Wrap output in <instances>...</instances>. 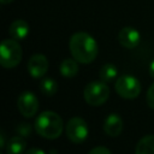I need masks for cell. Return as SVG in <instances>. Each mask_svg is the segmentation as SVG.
<instances>
[{"label": "cell", "instance_id": "obj_1", "mask_svg": "<svg viewBox=\"0 0 154 154\" xmlns=\"http://www.w3.org/2000/svg\"><path fill=\"white\" fill-rule=\"evenodd\" d=\"M70 52L78 63L90 64L97 55V43L95 38L88 32H75L69 42Z\"/></svg>", "mask_w": 154, "mask_h": 154}, {"label": "cell", "instance_id": "obj_2", "mask_svg": "<svg viewBox=\"0 0 154 154\" xmlns=\"http://www.w3.org/2000/svg\"><path fill=\"white\" fill-rule=\"evenodd\" d=\"M35 131L43 138L55 140L58 138L64 129L61 117L53 111H45L35 119Z\"/></svg>", "mask_w": 154, "mask_h": 154}, {"label": "cell", "instance_id": "obj_3", "mask_svg": "<svg viewBox=\"0 0 154 154\" xmlns=\"http://www.w3.org/2000/svg\"><path fill=\"white\" fill-rule=\"evenodd\" d=\"M23 57L22 47L14 38H6L0 46V64L5 69L16 67Z\"/></svg>", "mask_w": 154, "mask_h": 154}, {"label": "cell", "instance_id": "obj_4", "mask_svg": "<svg viewBox=\"0 0 154 154\" xmlns=\"http://www.w3.org/2000/svg\"><path fill=\"white\" fill-rule=\"evenodd\" d=\"M109 96V89L105 82H90L83 90V97L90 106H101L107 101Z\"/></svg>", "mask_w": 154, "mask_h": 154}, {"label": "cell", "instance_id": "obj_5", "mask_svg": "<svg viewBox=\"0 0 154 154\" xmlns=\"http://www.w3.org/2000/svg\"><path fill=\"white\" fill-rule=\"evenodd\" d=\"M117 94L123 99H136L141 93L140 81L131 75H123L117 78L116 87Z\"/></svg>", "mask_w": 154, "mask_h": 154}, {"label": "cell", "instance_id": "obj_6", "mask_svg": "<svg viewBox=\"0 0 154 154\" xmlns=\"http://www.w3.org/2000/svg\"><path fill=\"white\" fill-rule=\"evenodd\" d=\"M65 132H66L67 138L71 142H73L76 144L82 143L87 140L88 134H89L88 124L84 119H82L79 117H73L67 122V124L65 126Z\"/></svg>", "mask_w": 154, "mask_h": 154}, {"label": "cell", "instance_id": "obj_7", "mask_svg": "<svg viewBox=\"0 0 154 154\" xmlns=\"http://www.w3.org/2000/svg\"><path fill=\"white\" fill-rule=\"evenodd\" d=\"M17 107H18V111L22 113V116L26 118H31L37 113L38 100L35 96V94L30 91H24L18 96Z\"/></svg>", "mask_w": 154, "mask_h": 154}, {"label": "cell", "instance_id": "obj_8", "mask_svg": "<svg viewBox=\"0 0 154 154\" xmlns=\"http://www.w3.org/2000/svg\"><path fill=\"white\" fill-rule=\"evenodd\" d=\"M48 70V59L43 54H34L28 61V71L34 78H41Z\"/></svg>", "mask_w": 154, "mask_h": 154}, {"label": "cell", "instance_id": "obj_9", "mask_svg": "<svg viewBox=\"0 0 154 154\" xmlns=\"http://www.w3.org/2000/svg\"><path fill=\"white\" fill-rule=\"evenodd\" d=\"M140 40H141L140 32L132 26H125L118 34L119 43L128 49H132V48L137 47L140 43Z\"/></svg>", "mask_w": 154, "mask_h": 154}, {"label": "cell", "instance_id": "obj_10", "mask_svg": "<svg viewBox=\"0 0 154 154\" xmlns=\"http://www.w3.org/2000/svg\"><path fill=\"white\" fill-rule=\"evenodd\" d=\"M103 131L111 137L119 136L123 131V119L117 113L108 114L103 122Z\"/></svg>", "mask_w": 154, "mask_h": 154}, {"label": "cell", "instance_id": "obj_11", "mask_svg": "<svg viewBox=\"0 0 154 154\" xmlns=\"http://www.w3.org/2000/svg\"><path fill=\"white\" fill-rule=\"evenodd\" d=\"M29 31H30L29 24L25 20H23V19H16L14 22L11 23V25L8 28V34L14 40H23V38H25L28 36Z\"/></svg>", "mask_w": 154, "mask_h": 154}, {"label": "cell", "instance_id": "obj_12", "mask_svg": "<svg viewBox=\"0 0 154 154\" xmlns=\"http://www.w3.org/2000/svg\"><path fill=\"white\" fill-rule=\"evenodd\" d=\"M26 147V142L24 137L17 135L8 140L6 144V153L7 154H23Z\"/></svg>", "mask_w": 154, "mask_h": 154}, {"label": "cell", "instance_id": "obj_13", "mask_svg": "<svg viewBox=\"0 0 154 154\" xmlns=\"http://www.w3.org/2000/svg\"><path fill=\"white\" fill-rule=\"evenodd\" d=\"M135 154H154V135L143 136L136 144Z\"/></svg>", "mask_w": 154, "mask_h": 154}, {"label": "cell", "instance_id": "obj_14", "mask_svg": "<svg viewBox=\"0 0 154 154\" xmlns=\"http://www.w3.org/2000/svg\"><path fill=\"white\" fill-rule=\"evenodd\" d=\"M78 61L76 59H64L60 64V73L65 78H72L78 73Z\"/></svg>", "mask_w": 154, "mask_h": 154}, {"label": "cell", "instance_id": "obj_15", "mask_svg": "<svg viewBox=\"0 0 154 154\" xmlns=\"http://www.w3.org/2000/svg\"><path fill=\"white\" fill-rule=\"evenodd\" d=\"M99 75H100V79L106 83V82L113 81V79L117 77L118 70H117V67H116L113 64H105V65L100 69Z\"/></svg>", "mask_w": 154, "mask_h": 154}, {"label": "cell", "instance_id": "obj_16", "mask_svg": "<svg viewBox=\"0 0 154 154\" xmlns=\"http://www.w3.org/2000/svg\"><path fill=\"white\" fill-rule=\"evenodd\" d=\"M40 89L46 96H53L58 90V83L49 77H45L40 83Z\"/></svg>", "mask_w": 154, "mask_h": 154}, {"label": "cell", "instance_id": "obj_17", "mask_svg": "<svg viewBox=\"0 0 154 154\" xmlns=\"http://www.w3.org/2000/svg\"><path fill=\"white\" fill-rule=\"evenodd\" d=\"M31 131H32V128H31V125L30 124H28V123H20V124H18L17 125V128H16V132L19 135V136H22V137H29L30 135H31Z\"/></svg>", "mask_w": 154, "mask_h": 154}, {"label": "cell", "instance_id": "obj_18", "mask_svg": "<svg viewBox=\"0 0 154 154\" xmlns=\"http://www.w3.org/2000/svg\"><path fill=\"white\" fill-rule=\"evenodd\" d=\"M147 103L152 109H154V83L149 87L147 91Z\"/></svg>", "mask_w": 154, "mask_h": 154}, {"label": "cell", "instance_id": "obj_19", "mask_svg": "<svg viewBox=\"0 0 154 154\" xmlns=\"http://www.w3.org/2000/svg\"><path fill=\"white\" fill-rule=\"evenodd\" d=\"M89 154H112V153L106 147H95L89 152Z\"/></svg>", "mask_w": 154, "mask_h": 154}, {"label": "cell", "instance_id": "obj_20", "mask_svg": "<svg viewBox=\"0 0 154 154\" xmlns=\"http://www.w3.org/2000/svg\"><path fill=\"white\" fill-rule=\"evenodd\" d=\"M25 154H46L42 149H38V148H30L29 150L25 152Z\"/></svg>", "mask_w": 154, "mask_h": 154}, {"label": "cell", "instance_id": "obj_21", "mask_svg": "<svg viewBox=\"0 0 154 154\" xmlns=\"http://www.w3.org/2000/svg\"><path fill=\"white\" fill-rule=\"evenodd\" d=\"M149 75L154 78V60H152V63L149 65Z\"/></svg>", "mask_w": 154, "mask_h": 154}, {"label": "cell", "instance_id": "obj_22", "mask_svg": "<svg viewBox=\"0 0 154 154\" xmlns=\"http://www.w3.org/2000/svg\"><path fill=\"white\" fill-rule=\"evenodd\" d=\"M0 147H1V148L5 147V137H4V134H2V132H1V135H0Z\"/></svg>", "mask_w": 154, "mask_h": 154}, {"label": "cell", "instance_id": "obj_23", "mask_svg": "<svg viewBox=\"0 0 154 154\" xmlns=\"http://www.w3.org/2000/svg\"><path fill=\"white\" fill-rule=\"evenodd\" d=\"M11 1H13V0H1V2H2L4 5H6V4H8V2H11Z\"/></svg>", "mask_w": 154, "mask_h": 154}]
</instances>
